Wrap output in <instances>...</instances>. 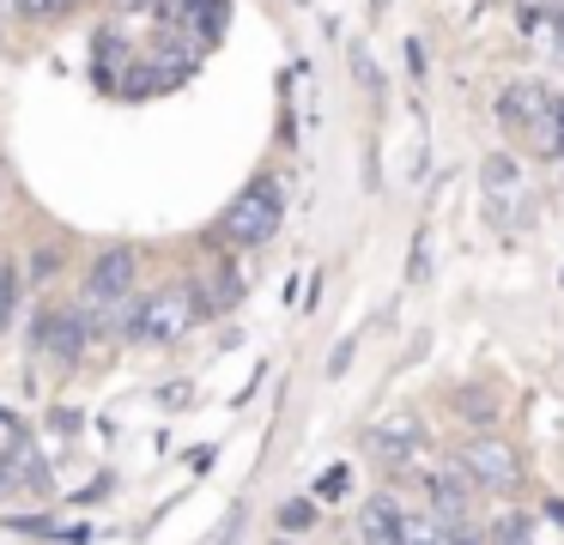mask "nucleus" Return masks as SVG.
Wrapping results in <instances>:
<instances>
[{"mask_svg":"<svg viewBox=\"0 0 564 545\" xmlns=\"http://www.w3.org/2000/svg\"><path fill=\"white\" fill-rule=\"evenodd\" d=\"M352 545H401V503H394L389 491L358 509V539Z\"/></svg>","mask_w":564,"mask_h":545,"instance_id":"9","label":"nucleus"},{"mask_svg":"<svg viewBox=\"0 0 564 545\" xmlns=\"http://www.w3.org/2000/svg\"><path fill=\"white\" fill-rule=\"evenodd\" d=\"M498 116L510 121L516 133H528L534 152L564 157V97L540 91V85H510V91L498 97Z\"/></svg>","mask_w":564,"mask_h":545,"instance_id":"2","label":"nucleus"},{"mask_svg":"<svg viewBox=\"0 0 564 545\" xmlns=\"http://www.w3.org/2000/svg\"><path fill=\"white\" fill-rule=\"evenodd\" d=\"M346 73H352V79L365 85L370 97L389 91V79H382V67H377V55H370V43H346Z\"/></svg>","mask_w":564,"mask_h":545,"instance_id":"11","label":"nucleus"},{"mask_svg":"<svg viewBox=\"0 0 564 545\" xmlns=\"http://www.w3.org/2000/svg\"><path fill=\"white\" fill-rule=\"evenodd\" d=\"M455 527H443L437 515H401V545H449Z\"/></svg>","mask_w":564,"mask_h":545,"instance_id":"12","label":"nucleus"},{"mask_svg":"<svg viewBox=\"0 0 564 545\" xmlns=\"http://www.w3.org/2000/svg\"><path fill=\"white\" fill-rule=\"evenodd\" d=\"M491 533H498V545H534L522 515H498V521H491Z\"/></svg>","mask_w":564,"mask_h":545,"instance_id":"14","label":"nucleus"},{"mask_svg":"<svg viewBox=\"0 0 564 545\" xmlns=\"http://www.w3.org/2000/svg\"><path fill=\"white\" fill-rule=\"evenodd\" d=\"M280 212H285L280 182L261 176V182H249V188L225 206L219 230H225V242H237V249H261V242H273V230H280Z\"/></svg>","mask_w":564,"mask_h":545,"instance_id":"3","label":"nucleus"},{"mask_svg":"<svg viewBox=\"0 0 564 545\" xmlns=\"http://www.w3.org/2000/svg\"><path fill=\"white\" fill-rule=\"evenodd\" d=\"M310 521H316V503H304V497H292V503L280 509V527H285V533L310 527Z\"/></svg>","mask_w":564,"mask_h":545,"instance_id":"16","label":"nucleus"},{"mask_svg":"<svg viewBox=\"0 0 564 545\" xmlns=\"http://www.w3.org/2000/svg\"><path fill=\"white\" fill-rule=\"evenodd\" d=\"M479 182H486V218L498 230H522L528 212H534V182L522 176V164H516L510 152H491L486 170H479Z\"/></svg>","mask_w":564,"mask_h":545,"instance_id":"4","label":"nucleus"},{"mask_svg":"<svg viewBox=\"0 0 564 545\" xmlns=\"http://www.w3.org/2000/svg\"><path fill=\"white\" fill-rule=\"evenodd\" d=\"M292 7H310V0H292Z\"/></svg>","mask_w":564,"mask_h":545,"instance_id":"21","label":"nucleus"},{"mask_svg":"<svg viewBox=\"0 0 564 545\" xmlns=\"http://www.w3.org/2000/svg\"><path fill=\"white\" fill-rule=\"evenodd\" d=\"M449 545H479V539H474V533H462V527H455V539H449Z\"/></svg>","mask_w":564,"mask_h":545,"instance_id":"19","label":"nucleus"},{"mask_svg":"<svg viewBox=\"0 0 564 545\" xmlns=\"http://www.w3.org/2000/svg\"><path fill=\"white\" fill-rule=\"evenodd\" d=\"M370 7H389V0H370Z\"/></svg>","mask_w":564,"mask_h":545,"instance_id":"20","label":"nucleus"},{"mask_svg":"<svg viewBox=\"0 0 564 545\" xmlns=\"http://www.w3.org/2000/svg\"><path fill=\"white\" fill-rule=\"evenodd\" d=\"M37 339L55 363H79V351H86V321H79L74 309H50L37 327Z\"/></svg>","mask_w":564,"mask_h":545,"instance_id":"7","label":"nucleus"},{"mask_svg":"<svg viewBox=\"0 0 564 545\" xmlns=\"http://www.w3.org/2000/svg\"><path fill=\"white\" fill-rule=\"evenodd\" d=\"M455 467L474 484H491V491H516V484H522V460H516V448L503 443V436H467Z\"/></svg>","mask_w":564,"mask_h":545,"instance_id":"6","label":"nucleus"},{"mask_svg":"<svg viewBox=\"0 0 564 545\" xmlns=\"http://www.w3.org/2000/svg\"><path fill=\"white\" fill-rule=\"evenodd\" d=\"M370 448H377V460L389 472H401L419 448V418H382L377 430H370Z\"/></svg>","mask_w":564,"mask_h":545,"instance_id":"8","label":"nucleus"},{"mask_svg":"<svg viewBox=\"0 0 564 545\" xmlns=\"http://www.w3.org/2000/svg\"><path fill=\"white\" fill-rule=\"evenodd\" d=\"M431 515H437L443 527H462L467 521V472L462 467H443L437 479H431Z\"/></svg>","mask_w":564,"mask_h":545,"instance_id":"10","label":"nucleus"},{"mask_svg":"<svg viewBox=\"0 0 564 545\" xmlns=\"http://www.w3.org/2000/svg\"><path fill=\"white\" fill-rule=\"evenodd\" d=\"M13 303H19V273L7 261H0V327L13 321Z\"/></svg>","mask_w":564,"mask_h":545,"instance_id":"15","label":"nucleus"},{"mask_svg":"<svg viewBox=\"0 0 564 545\" xmlns=\"http://www.w3.org/2000/svg\"><path fill=\"white\" fill-rule=\"evenodd\" d=\"M19 7H25L31 19H50V12H67L74 0H19Z\"/></svg>","mask_w":564,"mask_h":545,"instance_id":"17","label":"nucleus"},{"mask_svg":"<svg viewBox=\"0 0 564 545\" xmlns=\"http://www.w3.org/2000/svg\"><path fill=\"white\" fill-rule=\"evenodd\" d=\"M134 249H104L98 261H91L86 273V315L98 334H110V327L128 321V309H134Z\"/></svg>","mask_w":564,"mask_h":545,"instance_id":"1","label":"nucleus"},{"mask_svg":"<svg viewBox=\"0 0 564 545\" xmlns=\"http://www.w3.org/2000/svg\"><path fill=\"white\" fill-rule=\"evenodd\" d=\"M128 327H134L140 346H176V339L195 327V291H188V285L152 291V297L140 303L134 315H128Z\"/></svg>","mask_w":564,"mask_h":545,"instance_id":"5","label":"nucleus"},{"mask_svg":"<svg viewBox=\"0 0 564 545\" xmlns=\"http://www.w3.org/2000/svg\"><path fill=\"white\" fill-rule=\"evenodd\" d=\"M431 279V237L419 230V242H413V261H406V285H425Z\"/></svg>","mask_w":564,"mask_h":545,"instance_id":"13","label":"nucleus"},{"mask_svg":"<svg viewBox=\"0 0 564 545\" xmlns=\"http://www.w3.org/2000/svg\"><path fill=\"white\" fill-rule=\"evenodd\" d=\"M346 491V467H328L322 472V497H340Z\"/></svg>","mask_w":564,"mask_h":545,"instance_id":"18","label":"nucleus"}]
</instances>
